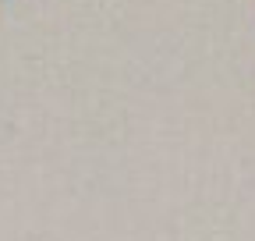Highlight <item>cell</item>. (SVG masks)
<instances>
[]
</instances>
